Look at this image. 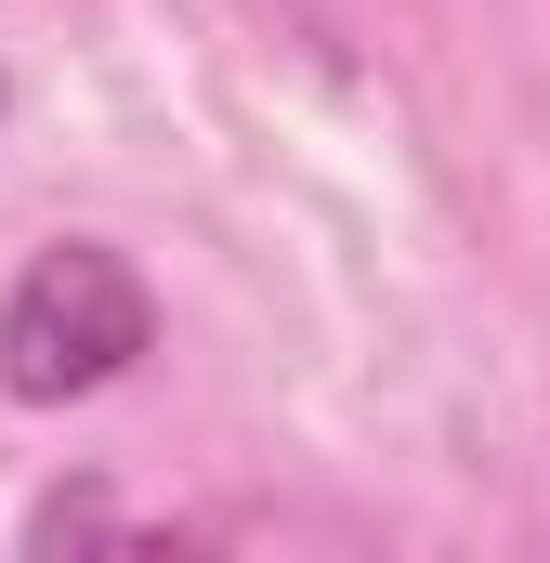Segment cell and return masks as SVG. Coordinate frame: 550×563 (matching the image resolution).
<instances>
[{
    "label": "cell",
    "mask_w": 550,
    "mask_h": 563,
    "mask_svg": "<svg viewBox=\"0 0 550 563\" xmlns=\"http://www.w3.org/2000/svg\"><path fill=\"white\" fill-rule=\"evenodd\" d=\"M144 354H157V288L106 236H53L0 288V394L13 407H79V394L132 380Z\"/></svg>",
    "instance_id": "1"
},
{
    "label": "cell",
    "mask_w": 550,
    "mask_h": 563,
    "mask_svg": "<svg viewBox=\"0 0 550 563\" xmlns=\"http://www.w3.org/2000/svg\"><path fill=\"white\" fill-rule=\"evenodd\" d=\"M106 538H144L106 485H53V498L26 511V551H106Z\"/></svg>",
    "instance_id": "2"
},
{
    "label": "cell",
    "mask_w": 550,
    "mask_h": 563,
    "mask_svg": "<svg viewBox=\"0 0 550 563\" xmlns=\"http://www.w3.org/2000/svg\"><path fill=\"white\" fill-rule=\"evenodd\" d=\"M0 119H13V79H0Z\"/></svg>",
    "instance_id": "3"
}]
</instances>
